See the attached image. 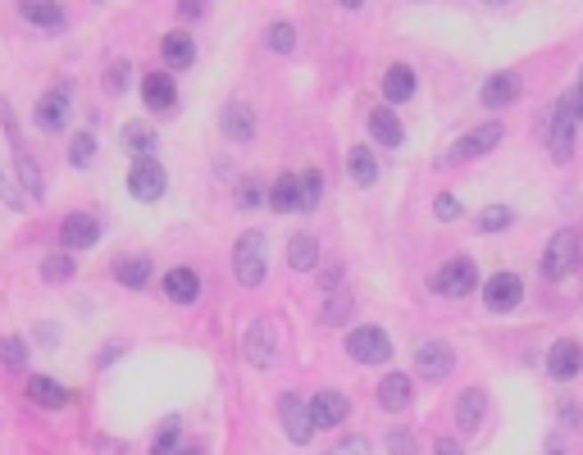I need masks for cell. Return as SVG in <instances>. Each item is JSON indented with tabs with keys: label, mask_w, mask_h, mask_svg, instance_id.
I'll list each match as a JSON object with an SVG mask.
<instances>
[{
	"label": "cell",
	"mask_w": 583,
	"mask_h": 455,
	"mask_svg": "<svg viewBox=\"0 0 583 455\" xmlns=\"http://www.w3.org/2000/svg\"><path fill=\"white\" fill-rule=\"evenodd\" d=\"M101 242V219L96 214H69L64 223H60V246L64 251H92Z\"/></svg>",
	"instance_id": "cell-12"
},
{
	"label": "cell",
	"mask_w": 583,
	"mask_h": 455,
	"mask_svg": "<svg viewBox=\"0 0 583 455\" xmlns=\"http://www.w3.org/2000/svg\"><path fill=\"white\" fill-rule=\"evenodd\" d=\"M429 287H433V291H442V296H470V291L479 287V269H474V259H451V264H442V269L429 278Z\"/></svg>",
	"instance_id": "cell-8"
},
{
	"label": "cell",
	"mask_w": 583,
	"mask_h": 455,
	"mask_svg": "<svg viewBox=\"0 0 583 455\" xmlns=\"http://www.w3.org/2000/svg\"><path fill=\"white\" fill-rule=\"evenodd\" d=\"M242 355H247L251 369H274V360H279V323L274 319L251 323L247 337H242Z\"/></svg>",
	"instance_id": "cell-3"
},
{
	"label": "cell",
	"mask_w": 583,
	"mask_h": 455,
	"mask_svg": "<svg viewBox=\"0 0 583 455\" xmlns=\"http://www.w3.org/2000/svg\"><path fill=\"white\" fill-rule=\"evenodd\" d=\"M36 337H42V341H46V347H55V341H60V332H55L51 323H42V332H36Z\"/></svg>",
	"instance_id": "cell-51"
},
{
	"label": "cell",
	"mask_w": 583,
	"mask_h": 455,
	"mask_svg": "<svg viewBox=\"0 0 583 455\" xmlns=\"http://www.w3.org/2000/svg\"><path fill=\"white\" fill-rule=\"evenodd\" d=\"M165 296L174 300V306H197V300H201V278H197V269H169V274H165Z\"/></svg>",
	"instance_id": "cell-21"
},
{
	"label": "cell",
	"mask_w": 583,
	"mask_h": 455,
	"mask_svg": "<svg viewBox=\"0 0 583 455\" xmlns=\"http://www.w3.org/2000/svg\"><path fill=\"white\" fill-rule=\"evenodd\" d=\"M114 283H124V287H146L150 283V259L146 255H128V259H114Z\"/></svg>",
	"instance_id": "cell-31"
},
{
	"label": "cell",
	"mask_w": 583,
	"mask_h": 455,
	"mask_svg": "<svg viewBox=\"0 0 583 455\" xmlns=\"http://www.w3.org/2000/svg\"><path fill=\"white\" fill-rule=\"evenodd\" d=\"M520 92H524L520 73H492V78L483 83V92H479V100L488 109H506L511 100H520Z\"/></svg>",
	"instance_id": "cell-17"
},
{
	"label": "cell",
	"mask_w": 583,
	"mask_h": 455,
	"mask_svg": "<svg viewBox=\"0 0 583 455\" xmlns=\"http://www.w3.org/2000/svg\"><path fill=\"white\" fill-rule=\"evenodd\" d=\"M264 46L274 51V55H292L296 51V28L292 23H274V28L264 32Z\"/></svg>",
	"instance_id": "cell-36"
},
{
	"label": "cell",
	"mask_w": 583,
	"mask_h": 455,
	"mask_svg": "<svg viewBox=\"0 0 583 455\" xmlns=\"http://www.w3.org/2000/svg\"><path fill=\"white\" fill-rule=\"evenodd\" d=\"M574 264H579V233L574 228H561V233L547 242V255H542V278H570L574 274Z\"/></svg>",
	"instance_id": "cell-5"
},
{
	"label": "cell",
	"mask_w": 583,
	"mask_h": 455,
	"mask_svg": "<svg viewBox=\"0 0 583 455\" xmlns=\"http://www.w3.org/2000/svg\"><path fill=\"white\" fill-rule=\"evenodd\" d=\"M328 455H369V442H365V437H346V442L333 446Z\"/></svg>",
	"instance_id": "cell-45"
},
{
	"label": "cell",
	"mask_w": 583,
	"mask_h": 455,
	"mask_svg": "<svg viewBox=\"0 0 583 455\" xmlns=\"http://www.w3.org/2000/svg\"><path fill=\"white\" fill-rule=\"evenodd\" d=\"M346 355H352L356 364H387V360H393V341H387L383 328L365 323V328L346 332Z\"/></svg>",
	"instance_id": "cell-2"
},
{
	"label": "cell",
	"mask_w": 583,
	"mask_h": 455,
	"mask_svg": "<svg viewBox=\"0 0 583 455\" xmlns=\"http://www.w3.org/2000/svg\"><path fill=\"white\" fill-rule=\"evenodd\" d=\"M433 455H465V451H460V442H451V437H442V442L433 446Z\"/></svg>",
	"instance_id": "cell-48"
},
{
	"label": "cell",
	"mask_w": 583,
	"mask_h": 455,
	"mask_svg": "<svg viewBox=\"0 0 583 455\" xmlns=\"http://www.w3.org/2000/svg\"><path fill=\"white\" fill-rule=\"evenodd\" d=\"M369 132L387 150H401L406 146V128H401V119H397L393 109H369Z\"/></svg>",
	"instance_id": "cell-22"
},
{
	"label": "cell",
	"mask_w": 583,
	"mask_h": 455,
	"mask_svg": "<svg viewBox=\"0 0 583 455\" xmlns=\"http://www.w3.org/2000/svg\"><path fill=\"white\" fill-rule=\"evenodd\" d=\"M324 196V173L320 169H305L301 173V210H315Z\"/></svg>",
	"instance_id": "cell-39"
},
{
	"label": "cell",
	"mask_w": 583,
	"mask_h": 455,
	"mask_svg": "<svg viewBox=\"0 0 583 455\" xmlns=\"http://www.w3.org/2000/svg\"><path fill=\"white\" fill-rule=\"evenodd\" d=\"M410 396H415L410 373H383V383H378V405H383L387 414L406 410V405H410Z\"/></svg>",
	"instance_id": "cell-20"
},
{
	"label": "cell",
	"mask_w": 583,
	"mask_h": 455,
	"mask_svg": "<svg viewBox=\"0 0 583 455\" xmlns=\"http://www.w3.org/2000/svg\"><path fill=\"white\" fill-rule=\"evenodd\" d=\"M574 132H579V114H574L570 96H561L556 109H552V128H547V146H552V160H556V164H570V156H574Z\"/></svg>",
	"instance_id": "cell-4"
},
{
	"label": "cell",
	"mask_w": 583,
	"mask_h": 455,
	"mask_svg": "<svg viewBox=\"0 0 583 455\" xmlns=\"http://www.w3.org/2000/svg\"><path fill=\"white\" fill-rule=\"evenodd\" d=\"M520 300H524V283H520L515 274L501 269V274L488 278V287H483V306H488L492 315H511Z\"/></svg>",
	"instance_id": "cell-10"
},
{
	"label": "cell",
	"mask_w": 583,
	"mask_h": 455,
	"mask_svg": "<svg viewBox=\"0 0 583 455\" xmlns=\"http://www.w3.org/2000/svg\"><path fill=\"white\" fill-rule=\"evenodd\" d=\"M14 169H19V182H23V196L28 201H42L46 196V178H42V169H36V160L28 156L23 146L14 150Z\"/></svg>",
	"instance_id": "cell-28"
},
{
	"label": "cell",
	"mask_w": 583,
	"mask_h": 455,
	"mask_svg": "<svg viewBox=\"0 0 583 455\" xmlns=\"http://www.w3.org/2000/svg\"><path fill=\"white\" fill-rule=\"evenodd\" d=\"M433 214H438L442 223H456V219H460V201H456L451 192H442V196L433 201Z\"/></svg>",
	"instance_id": "cell-43"
},
{
	"label": "cell",
	"mask_w": 583,
	"mask_h": 455,
	"mask_svg": "<svg viewBox=\"0 0 583 455\" xmlns=\"http://www.w3.org/2000/svg\"><path fill=\"white\" fill-rule=\"evenodd\" d=\"M547 455H561V446H552V451H547Z\"/></svg>",
	"instance_id": "cell-54"
},
{
	"label": "cell",
	"mask_w": 583,
	"mask_h": 455,
	"mask_svg": "<svg viewBox=\"0 0 583 455\" xmlns=\"http://www.w3.org/2000/svg\"><path fill=\"white\" fill-rule=\"evenodd\" d=\"M165 187H169L165 164H155L150 156H142V160L133 164V173H128V196H133V201L150 205V201H160V196H165Z\"/></svg>",
	"instance_id": "cell-6"
},
{
	"label": "cell",
	"mask_w": 583,
	"mask_h": 455,
	"mask_svg": "<svg viewBox=\"0 0 583 455\" xmlns=\"http://www.w3.org/2000/svg\"><path fill=\"white\" fill-rule=\"evenodd\" d=\"M0 364H5V369H23L28 364V341L23 337H0Z\"/></svg>",
	"instance_id": "cell-40"
},
{
	"label": "cell",
	"mask_w": 583,
	"mask_h": 455,
	"mask_svg": "<svg viewBox=\"0 0 583 455\" xmlns=\"http://www.w3.org/2000/svg\"><path fill=\"white\" fill-rule=\"evenodd\" d=\"M269 210L274 214H292V210H301V178H279L274 187H269Z\"/></svg>",
	"instance_id": "cell-29"
},
{
	"label": "cell",
	"mask_w": 583,
	"mask_h": 455,
	"mask_svg": "<svg viewBox=\"0 0 583 455\" xmlns=\"http://www.w3.org/2000/svg\"><path fill=\"white\" fill-rule=\"evenodd\" d=\"M178 455H206V451H197V446H191V451H178Z\"/></svg>",
	"instance_id": "cell-53"
},
{
	"label": "cell",
	"mask_w": 583,
	"mask_h": 455,
	"mask_svg": "<svg viewBox=\"0 0 583 455\" xmlns=\"http://www.w3.org/2000/svg\"><path fill=\"white\" fill-rule=\"evenodd\" d=\"M570 105H574V114H579V124H583V78H579V87L570 92Z\"/></svg>",
	"instance_id": "cell-49"
},
{
	"label": "cell",
	"mask_w": 583,
	"mask_h": 455,
	"mask_svg": "<svg viewBox=\"0 0 583 455\" xmlns=\"http://www.w3.org/2000/svg\"><path fill=\"white\" fill-rule=\"evenodd\" d=\"M492 5H506V0H492Z\"/></svg>",
	"instance_id": "cell-55"
},
{
	"label": "cell",
	"mask_w": 583,
	"mask_h": 455,
	"mask_svg": "<svg viewBox=\"0 0 583 455\" xmlns=\"http://www.w3.org/2000/svg\"><path fill=\"white\" fill-rule=\"evenodd\" d=\"M182 442V419H165L155 428V442H150V455H174V446Z\"/></svg>",
	"instance_id": "cell-35"
},
{
	"label": "cell",
	"mask_w": 583,
	"mask_h": 455,
	"mask_svg": "<svg viewBox=\"0 0 583 455\" xmlns=\"http://www.w3.org/2000/svg\"><path fill=\"white\" fill-rule=\"evenodd\" d=\"M219 128H223V137H228V141H251V137H255V109H251V105H242V100L223 105Z\"/></svg>",
	"instance_id": "cell-18"
},
{
	"label": "cell",
	"mask_w": 583,
	"mask_h": 455,
	"mask_svg": "<svg viewBox=\"0 0 583 455\" xmlns=\"http://www.w3.org/2000/svg\"><path fill=\"white\" fill-rule=\"evenodd\" d=\"M19 14H23L32 28H46V32L64 28V10L55 5V0H19Z\"/></svg>",
	"instance_id": "cell-25"
},
{
	"label": "cell",
	"mask_w": 583,
	"mask_h": 455,
	"mask_svg": "<svg viewBox=\"0 0 583 455\" xmlns=\"http://www.w3.org/2000/svg\"><path fill=\"white\" fill-rule=\"evenodd\" d=\"M497 141H501V124H479L474 132H465L456 141V150H447L442 164H465V160H474V156H488Z\"/></svg>",
	"instance_id": "cell-11"
},
{
	"label": "cell",
	"mask_w": 583,
	"mask_h": 455,
	"mask_svg": "<svg viewBox=\"0 0 583 455\" xmlns=\"http://www.w3.org/2000/svg\"><path fill=\"white\" fill-rule=\"evenodd\" d=\"M415 369H419V378H429V383H442V378H451V369H456L451 341H438V337L419 341V347H415Z\"/></svg>",
	"instance_id": "cell-7"
},
{
	"label": "cell",
	"mask_w": 583,
	"mask_h": 455,
	"mask_svg": "<svg viewBox=\"0 0 583 455\" xmlns=\"http://www.w3.org/2000/svg\"><path fill=\"white\" fill-rule=\"evenodd\" d=\"M42 278H46V283H69V278H73V255H69V251L46 255V259H42Z\"/></svg>",
	"instance_id": "cell-38"
},
{
	"label": "cell",
	"mask_w": 583,
	"mask_h": 455,
	"mask_svg": "<svg viewBox=\"0 0 583 455\" xmlns=\"http://www.w3.org/2000/svg\"><path fill=\"white\" fill-rule=\"evenodd\" d=\"M128 73H133L128 60H114V64L105 68V92H109V96H119V92L128 87Z\"/></svg>",
	"instance_id": "cell-41"
},
{
	"label": "cell",
	"mask_w": 583,
	"mask_h": 455,
	"mask_svg": "<svg viewBox=\"0 0 583 455\" xmlns=\"http://www.w3.org/2000/svg\"><path fill=\"white\" fill-rule=\"evenodd\" d=\"M160 55H165L169 68H191V64H197V42H191L187 32H169L160 42Z\"/></svg>",
	"instance_id": "cell-27"
},
{
	"label": "cell",
	"mask_w": 583,
	"mask_h": 455,
	"mask_svg": "<svg viewBox=\"0 0 583 455\" xmlns=\"http://www.w3.org/2000/svg\"><path fill=\"white\" fill-rule=\"evenodd\" d=\"M483 414H488V392H483V387H465V392L456 396V428H460L465 437H474V433L483 428Z\"/></svg>",
	"instance_id": "cell-13"
},
{
	"label": "cell",
	"mask_w": 583,
	"mask_h": 455,
	"mask_svg": "<svg viewBox=\"0 0 583 455\" xmlns=\"http://www.w3.org/2000/svg\"><path fill=\"white\" fill-rule=\"evenodd\" d=\"M260 201H269L260 187H238V205H242V210H251V205H260Z\"/></svg>",
	"instance_id": "cell-46"
},
{
	"label": "cell",
	"mask_w": 583,
	"mask_h": 455,
	"mask_svg": "<svg viewBox=\"0 0 583 455\" xmlns=\"http://www.w3.org/2000/svg\"><path fill=\"white\" fill-rule=\"evenodd\" d=\"M346 173H352L356 187H374V182H378L374 150H369V146H352V150H346Z\"/></svg>",
	"instance_id": "cell-26"
},
{
	"label": "cell",
	"mask_w": 583,
	"mask_h": 455,
	"mask_svg": "<svg viewBox=\"0 0 583 455\" xmlns=\"http://www.w3.org/2000/svg\"><path fill=\"white\" fill-rule=\"evenodd\" d=\"M387 451H393V455H419V451H415V433H410V428L387 433Z\"/></svg>",
	"instance_id": "cell-42"
},
{
	"label": "cell",
	"mask_w": 583,
	"mask_h": 455,
	"mask_svg": "<svg viewBox=\"0 0 583 455\" xmlns=\"http://www.w3.org/2000/svg\"><path fill=\"white\" fill-rule=\"evenodd\" d=\"M92 160H96V137H92V132H77V137L69 141V164H73V169H87Z\"/></svg>",
	"instance_id": "cell-37"
},
{
	"label": "cell",
	"mask_w": 583,
	"mask_h": 455,
	"mask_svg": "<svg viewBox=\"0 0 583 455\" xmlns=\"http://www.w3.org/2000/svg\"><path fill=\"white\" fill-rule=\"evenodd\" d=\"M383 96L393 100V105H406L415 96V68L410 64H393L383 73Z\"/></svg>",
	"instance_id": "cell-24"
},
{
	"label": "cell",
	"mask_w": 583,
	"mask_h": 455,
	"mask_svg": "<svg viewBox=\"0 0 583 455\" xmlns=\"http://www.w3.org/2000/svg\"><path fill=\"white\" fill-rule=\"evenodd\" d=\"M511 223H515V210H511V205H488V210H479V219H474L479 233H506Z\"/></svg>",
	"instance_id": "cell-34"
},
{
	"label": "cell",
	"mask_w": 583,
	"mask_h": 455,
	"mask_svg": "<svg viewBox=\"0 0 583 455\" xmlns=\"http://www.w3.org/2000/svg\"><path fill=\"white\" fill-rule=\"evenodd\" d=\"M579 369H583V347L574 337H561L547 351V373L556 378V383H570V378H579Z\"/></svg>",
	"instance_id": "cell-15"
},
{
	"label": "cell",
	"mask_w": 583,
	"mask_h": 455,
	"mask_svg": "<svg viewBox=\"0 0 583 455\" xmlns=\"http://www.w3.org/2000/svg\"><path fill=\"white\" fill-rule=\"evenodd\" d=\"M119 141H124V150H133V156L142 160V156H150V150H155V128H146V124H124Z\"/></svg>",
	"instance_id": "cell-33"
},
{
	"label": "cell",
	"mask_w": 583,
	"mask_h": 455,
	"mask_svg": "<svg viewBox=\"0 0 583 455\" xmlns=\"http://www.w3.org/2000/svg\"><path fill=\"white\" fill-rule=\"evenodd\" d=\"M142 100H146V109H155V114H169V109L178 105V87H174L169 73H146Z\"/></svg>",
	"instance_id": "cell-19"
},
{
	"label": "cell",
	"mask_w": 583,
	"mask_h": 455,
	"mask_svg": "<svg viewBox=\"0 0 583 455\" xmlns=\"http://www.w3.org/2000/svg\"><path fill=\"white\" fill-rule=\"evenodd\" d=\"M28 401L42 405V410H60L69 401V387L55 383V378H46V373H36V378H28Z\"/></svg>",
	"instance_id": "cell-23"
},
{
	"label": "cell",
	"mask_w": 583,
	"mask_h": 455,
	"mask_svg": "<svg viewBox=\"0 0 583 455\" xmlns=\"http://www.w3.org/2000/svg\"><path fill=\"white\" fill-rule=\"evenodd\" d=\"M0 201H5L10 210H19V205H23V192H19V187L5 178V169H0Z\"/></svg>",
	"instance_id": "cell-44"
},
{
	"label": "cell",
	"mask_w": 583,
	"mask_h": 455,
	"mask_svg": "<svg viewBox=\"0 0 583 455\" xmlns=\"http://www.w3.org/2000/svg\"><path fill=\"white\" fill-rule=\"evenodd\" d=\"M232 274H238L242 287H260L269 274V259H264V233H242L238 246H232Z\"/></svg>",
	"instance_id": "cell-1"
},
{
	"label": "cell",
	"mask_w": 583,
	"mask_h": 455,
	"mask_svg": "<svg viewBox=\"0 0 583 455\" xmlns=\"http://www.w3.org/2000/svg\"><path fill=\"white\" fill-rule=\"evenodd\" d=\"M69 109H73V100H69V87H55V92H46L42 100H36V128H42V132H64V124H69Z\"/></svg>",
	"instance_id": "cell-14"
},
{
	"label": "cell",
	"mask_w": 583,
	"mask_h": 455,
	"mask_svg": "<svg viewBox=\"0 0 583 455\" xmlns=\"http://www.w3.org/2000/svg\"><path fill=\"white\" fill-rule=\"evenodd\" d=\"M342 5H346V10H360V5H365V0H342Z\"/></svg>",
	"instance_id": "cell-52"
},
{
	"label": "cell",
	"mask_w": 583,
	"mask_h": 455,
	"mask_svg": "<svg viewBox=\"0 0 583 455\" xmlns=\"http://www.w3.org/2000/svg\"><path fill=\"white\" fill-rule=\"evenodd\" d=\"M279 419H283V433H287L296 446H305L310 433H315V419H310V401L296 396V392H283V396H279Z\"/></svg>",
	"instance_id": "cell-9"
},
{
	"label": "cell",
	"mask_w": 583,
	"mask_h": 455,
	"mask_svg": "<svg viewBox=\"0 0 583 455\" xmlns=\"http://www.w3.org/2000/svg\"><path fill=\"white\" fill-rule=\"evenodd\" d=\"M346 414H352V401H346L342 392H320L315 401H310V419H315V428H337Z\"/></svg>",
	"instance_id": "cell-16"
},
{
	"label": "cell",
	"mask_w": 583,
	"mask_h": 455,
	"mask_svg": "<svg viewBox=\"0 0 583 455\" xmlns=\"http://www.w3.org/2000/svg\"><path fill=\"white\" fill-rule=\"evenodd\" d=\"M352 306H356V296L346 291V287H333V291H328V306H324V323H328V328H342L346 319H352Z\"/></svg>",
	"instance_id": "cell-32"
},
{
	"label": "cell",
	"mask_w": 583,
	"mask_h": 455,
	"mask_svg": "<svg viewBox=\"0 0 583 455\" xmlns=\"http://www.w3.org/2000/svg\"><path fill=\"white\" fill-rule=\"evenodd\" d=\"M178 14L182 19H206V0H178Z\"/></svg>",
	"instance_id": "cell-47"
},
{
	"label": "cell",
	"mask_w": 583,
	"mask_h": 455,
	"mask_svg": "<svg viewBox=\"0 0 583 455\" xmlns=\"http://www.w3.org/2000/svg\"><path fill=\"white\" fill-rule=\"evenodd\" d=\"M119 355H124V347H105V351H101V369H109Z\"/></svg>",
	"instance_id": "cell-50"
},
{
	"label": "cell",
	"mask_w": 583,
	"mask_h": 455,
	"mask_svg": "<svg viewBox=\"0 0 583 455\" xmlns=\"http://www.w3.org/2000/svg\"><path fill=\"white\" fill-rule=\"evenodd\" d=\"M287 264H292L296 274H310V269L320 264V242L310 237V233H296V237L287 242Z\"/></svg>",
	"instance_id": "cell-30"
}]
</instances>
